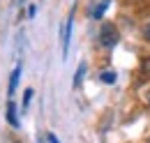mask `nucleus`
Instances as JSON below:
<instances>
[{
	"label": "nucleus",
	"instance_id": "obj_7",
	"mask_svg": "<svg viewBox=\"0 0 150 143\" xmlns=\"http://www.w3.org/2000/svg\"><path fill=\"white\" fill-rule=\"evenodd\" d=\"M30 99H33V88H28V90H25V95H23V102H21L23 111H28V106H30Z\"/></svg>",
	"mask_w": 150,
	"mask_h": 143
},
{
	"label": "nucleus",
	"instance_id": "obj_10",
	"mask_svg": "<svg viewBox=\"0 0 150 143\" xmlns=\"http://www.w3.org/2000/svg\"><path fill=\"white\" fill-rule=\"evenodd\" d=\"M141 35H143V39H146V42H150V21L143 25V28H141Z\"/></svg>",
	"mask_w": 150,
	"mask_h": 143
},
{
	"label": "nucleus",
	"instance_id": "obj_5",
	"mask_svg": "<svg viewBox=\"0 0 150 143\" xmlns=\"http://www.w3.org/2000/svg\"><path fill=\"white\" fill-rule=\"evenodd\" d=\"M109 2H111V0H102V2L95 7L93 16H95V18H102V16H104V12H106V7H109Z\"/></svg>",
	"mask_w": 150,
	"mask_h": 143
},
{
	"label": "nucleus",
	"instance_id": "obj_9",
	"mask_svg": "<svg viewBox=\"0 0 150 143\" xmlns=\"http://www.w3.org/2000/svg\"><path fill=\"white\" fill-rule=\"evenodd\" d=\"M141 72H143V74L150 79V55H146V58L141 60Z\"/></svg>",
	"mask_w": 150,
	"mask_h": 143
},
{
	"label": "nucleus",
	"instance_id": "obj_11",
	"mask_svg": "<svg viewBox=\"0 0 150 143\" xmlns=\"http://www.w3.org/2000/svg\"><path fill=\"white\" fill-rule=\"evenodd\" d=\"M49 143H58V139L53 136V134H49Z\"/></svg>",
	"mask_w": 150,
	"mask_h": 143
},
{
	"label": "nucleus",
	"instance_id": "obj_8",
	"mask_svg": "<svg viewBox=\"0 0 150 143\" xmlns=\"http://www.w3.org/2000/svg\"><path fill=\"white\" fill-rule=\"evenodd\" d=\"M104 83H113L115 81V72H111V69H106V72H102V76H99Z\"/></svg>",
	"mask_w": 150,
	"mask_h": 143
},
{
	"label": "nucleus",
	"instance_id": "obj_1",
	"mask_svg": "<svg viewBox=\"0 0 150 143\" xmlns=\"http://www.w3.org/2000/svg\"><path fill=\"white\" fill-rule=\"evenodd\" d=\"M118 39H120L118 28H115L113 23H104V25H102V30H99V44H102V46H106V49H113V46L118 44Z\"/></svg>",
	"mask_w": 150,
	"mask_h": 143
},
{
	"label": "nucleus",
	"instance_id": "obj_3",
	"mask_svg": "<svg viewBox=\"0 0 150 143\" xmlns=\"http://www.w3.org/2000/svg\"><path fill=\"white\" fill-rule=\"evenodd\" d=\"M19 76H21V67H16V69L12 72V76H9V88H7V95H9V97L14 95V90L19 86Z\"/></svg>",
	"mask_w": 150,
	"mask_h": 143
},
{
	"label": "nucleus",
	"instance_id": "obj_12",
	"mask_svg": "<svg viewBox=\"0 0 150 143\" xmlns=\"http://www.w3.org/2000/svg\"><path fill=\"white\" fill-rule=\"evenodd\" d=\"M146 102H148V106H150V90L146 92Z\"/></svg>",
	"mask_w": 150,
	"mask_h": 143
},
{
	"label": "nucleus",
	"instance_id": "obj_6",
	"mask_svg": "<svg viewBox=\"0 0 150 143\" xmlns=\"http://www.w3.org/2000/svg\"><path fill=\"white\" fill-rule=\"evenodd\" d=\"M83 74H86V62H81L79 65V69H76V76H74V88L81 86V81H83Z\"/></svg>",
	"mask_w": 150,
	"mask_h": 143
},
{
	"label": "nucleus",
	"instance_id": "obj_4",
	"mask_svg": "<svg viewBox=\"0 0 150 143\" xmlns=\"http://www.w3.org/2000/svg\"><path fill=\"white\" fill-rule=\"evenodd\" d=\"M7 120H9V125L12 127H19V120H16V108L12 102H7Z\"/></svg>",
	"mask_w": 150,
	"mask_h": 143
},
{
	"label": "nucleus",
	"instance_id": "obj_2",
	"mask_svg": "<svg viewBox=\"0 0 150 143\" xmlns=\"http://www.w3.org/2000/svg\"><path fill=\"white\" fill-rule=\"evenodd\" d=\"M69 37H72V16H69V21H67L65 28H62V58L69 51Z\"/></svg>",
	"mask_w": 150,
	"mask_h": 143
}]
</instances>
